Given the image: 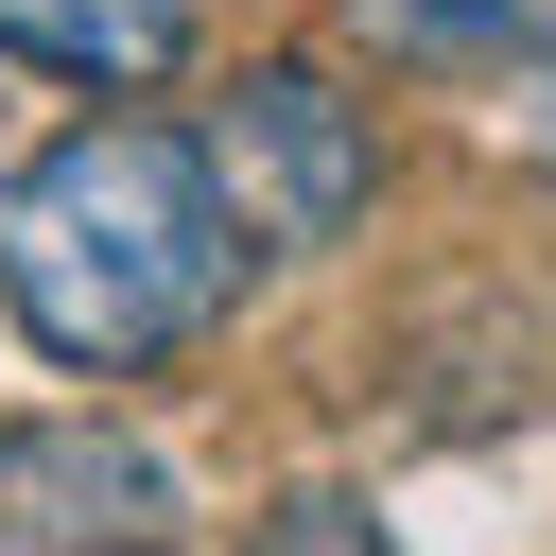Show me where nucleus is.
<instances>
[{
  "label": "nucleus",
  "mask_w": 556,
  "mask_h": 556,
  "mask_svg": "<svg viewBox=\"0 0 556 556\" xmlns=\"http://www.w3.org/2000/svg\"><path fill=\"white\" fill-rule=\"evenodd\" d=\"M261 556H400L348 486H295V504H261Z\"/></svg>",
  "instance_id": "423d86ee"
},
{
  "label": "nucleus",
  "mask_w": 556,
  "mask_h": 556,
  "mask_svg": "<svg viewBox=\"0 0 556 556\" xmlns=\"http://www.w3.org/2000/svg\"><path fill=\"white\" fill-rule=\"evenodd\" d=\"M539 122H556V70H539Z\"/></svg>",
  "instance_id": "0eeeda50"
},
{
  "label": "nucleus",
  "mask_w": 556,
  "mask_h": 556,
  "mask_svg": "<svg viewBox=\"0 0 556 556\" xmlns=\"http://www.w3.org/2000/svg\"><path fill=\"white\" fill-rule=\"evenodd\" d=\"M0 556H174V469L104 417L0 434Z\"/></svg>",
  "instance_id": "7ed1b4c3"
},
{
  "label": "nucleus",
  "mask_w": 556,
  "mask_h": 556,
  "mask_svg": "<svg viewBox=\"0 0 556 556\" xmlns=\"http://www.w3.org/2000/svg\"><path fill=\"white\" fill-rule=\"evenodd\" d=\"M191 174H208L226 243H348L365 191H382V122H365L313 52H278V70H243V87L191 122Z\"/></svg>",
  "instance_id": "f03ea898"
},
{
  "label": "nucleus",
  "mask_w": 556,
  "mask_h": 556,
  "mask_svg": "<svg viewBox=\"0 0 556 556\" xmlns=\"http://www.w3.org/2000/svg\"><path fill=\"white\" fill-rule=\"evenodd\" d=\"M0 52L122 104V87H174L191 70V0H0Z\"/></svg>",
  "instance_id": "20e7f679"
},
{
  "label": "nucleus",
  "mask_w": 556,
  "mask_h": 556,
  "mask_svg": "<svg viewBox=\"0 0 556 556\" xmlns=\"http://www.w3.org/2000/svg\"><path fill=\"white\" fill-rule=\"evenodd\" d=\"M348 17L382 52H452V70L469 52H556V0H348Z\"/></svg>",
  "instance_id": "39448f33"
},
{
  "label": "nucleus",
  "mask_w": 556,
  "mask_h": 556,
  "mask_svg": "<svg viewBox=\"0 0 556 556\" xmlns=\"http://www.w3.org/2000/svg\"><path fill=\"white\" fill-rule=\"evenodd\" d=\"M226 278H243V243H226V208H208V174H191V139L174 122H70V139H35L17 174H0V313L70 365V382H139V365H174L208 313H226Z\"/></svg>",
  "instance_id": "f257e3e1"
}]
</instances>
